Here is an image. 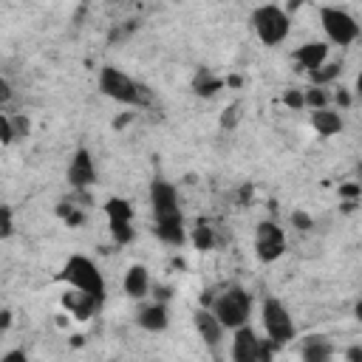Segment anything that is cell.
I'll list each match as a JSON object with an SVG mask.
<instances>
[{
    "label": "cell",
    "mask_w": 362,
    "mask_h": 362,
    "mask_svg": "<svg viewBox=\"0 0 362 362\" xmlns=\"http://www.w3.org/2000/svg\"><path fill=\"white\" fill-rule=\"evenodd\" d=\"M99 90L113 99V102H122V105H133V107H144L153 102V93L147 85L136 82L133 76H127L124 71L113 68V65H105L99 71Z\"/></svg>",
    "instance_id": "1"
},
{
    "label": "cell",
    "mask_w": 362,
    "mask_h": 362,
    "mask_svg": "<svg viewBox=\"0 0 362 362\" xmlns=\"http://www.w3.org/2000/svg\"><path fill=\"white\" fill-rule=\"evenodd\" d=\"M209 311L218 317V322H221L223 328L238 331V328H243V325L249 322V314H252V294H249L243 286H229V288H223V291L212 300Z\"/></svg>",
    "instance_id": "2"
},
{
    "label": "cell",
    "mask_w": 362,
    "mask_h": 362,
    "mask_svg": "<svg viewBox=\"0 0 362 362\" xmlns=\"http://www.w3.org/2000/svg\"><path fill=\"white\" fill-rule=\"evenodd\" d=\"M71 288H79L85 294H90L96 303L105 300V277L99 272V266L85 257V255H74L68 257V263L62 266V274H59Z\"/></svg>",
    "instance_id": "3"
},
{
    "label": "cell",
    "mask_w": 362,
    "mask_h": 362,
    "mask_svg": "<svg viewBox=\"0 0 362 362\" xmlns=\"http://www.w3.org/2000/svg\"><path fill=\"white\" fill-rule=\"evenodd\" d=\"M252 25H255V34L263 45H280L288 37V28H291L288 14L274 3L257 6L252 11Z\"/></svg>",
    "instance_id": "4"
},
{
    "label": "cell",
    "mask_w": 362,
    "mask_h": 362,
    "mask_svg": "<svg viewBox=\"0 0 362 362\" xmlns=\"http://www.w3.org/2000/svg\"><path fill=\"white\" fill-rule=\"evenodd\" d=\"M260 320H263V328H266V339H272L274 345H286V342H291L294 334H297L288 308H286L280 300H274V297H266V300H263Z\"/></svg>",
    "instance_id": "5"
},
{
    "label": "cell",
    "mask_w": 362,
    "mask_h": 362,
    "mask_svg": "<svg viewBox=\"0 0 362 362\" xmlns=\"http://www.w3.org/2000/svg\"><path fill=\"white\" fill-rule=\"evenodd\" d=\"M320 25L328 37V42L334 45H351L359 37V23L339 6H322L320 8Z\"/></svg>",
    "instance_id": "6"
},
{
    "label": "cell",
    "mask_w": 362,
    "mask_h": 362,
    "mask_svg": "<svg viewBox=\"0 0 362 362\" xmlns=\"http://www.w3.org/2000/svg\"><path fill=\"white\" fill-rule=\"evenodd\" d=\"M150 206H153V218L156 223H184L181 215V204H178V192L173 184L156 178L150 184Z\"/></svg>",
    "instance_id": "7"
},
{
    "label": "cell",
    "mask_w": 362,
    "mask_h": 362,
    "mask_svg": "<svg viewBox=\"0 0 362 362\" xmlns=\"http://www.w3.org/2000/svg\"><path fill=\"white\" fill-rule=\"evenodd\" d=\"M272 339H260L252 325L235 331L232 339V362H272Z\"/></svg>",
    "instance_id": "8"
},
{
    "label": "cell",
    "mask_w": 362,
    "mask_h": 362,
    "mask_svg": "<svg viewBox=\"0 0 362 362\" xmlns=\"http://www.w3.org/2000/svg\"><path fill=\"white\" fill-rule=\"evenodd\" d=\"M286 252V235L277 223L272 221H260L255 229V255L263 263H274L280 255Z\"/></svg>",
    "instance_id": "9"
},
{
    "label": "cell",
    "mask_w": 362,
    "mask_h": 362,
    "mask_svg": "<svg viewBox=\"0 0 362 362\" xmlns=\"http://www.w3.org/2000/svg\"><path fill=\"white\" fill-rule=\"evenodd\" d=\"M68 184L79 192L96 184V164H93V156H90L88 147H79L74 153V158L68 164Z\"/></svg>",
    "instance_id": "10"
},
{
    "label": "cell",
    "mask_w": 362,
    "mask_h": 362,
    "mask_svg": "<svg viewBox=\"0 0 362 362\" xmlns=\"http://www.w3.org/2000/svg\"><path fill=\"white\" fill-rule=\"evenodd\" d=\"M192 322H195V331H198V337L209 345V348H218L221 345V339H223V325L218 322V317L209 311V308H198L195 314H192Z\"/></svg>",
    "instance_id": "11"
},
{
    "label": "cell",
    "mask_w": 362,
    "mask_h": 362,
    "mask_svg": "<svg viewBox=\"0 0 362 362\" xmlns=\"http://www.w3.org/2000/svg\"><path fill=\"white\" fill-rule=\"evenodd\" d=\"M122 286H124V294H127V297H133V300H141V297L150 291V272H147V266H141V263H133V266L124 272V280H122Z\"/></svg>",
    "instance_id": "12"
},
{
    "label": "cell",
    "mask_w": 362,
    "mask_h": 362,
    "mask_svg": "<svg viewBox=\"0 0 362 362\" xmlns=\"http://www.w3.org/2000/svg\"><path fill=\"white\" fill-rule=\"evenodd\" d=\"M294 59L311 74V71H317V68L325 65V59H328V45H325V42H305V45H300V48L294 51Z\"/></svg>",
    "instance_id": "13"
},
{
    "label": "cell",
    "mask_w": 362,
    "mask_h": 362,
    "mask_svg": "<svg viewBox=\"0 0 362 362\" xmlns=\"http://www.w3.org/2000/svg\"><path fill=\"white\" fill-rule=\"evenodd\" d=\"M62 305L76 317V320H85V317H90L96 308H99V303L90 297V294H85V291H79V288H71V291H65L62 294Z\"/></svg>",
    "instance_id": "14"
},
{
    "label": "cell",
    "mask_w": 362,
    "mask_h": 362,
    "mask_svg": "<svg viewBox=\"0 0 362 362\" xmlns=\"http://www.w3.org/2000/svg\"><path fill=\"white\" fill-rule=\"evenodd\" d=\"M136 322H139L144 331H153V334L164 331V328L170 325V314H167V305H164V303H153V305L141 308V311H139V317H136Z\"/></svg>",
    "instance_id": "15"
},
{
    "label": "cell",
    "mask_w": 362,
    "mask_h": 362,
    "mask_svg": "<svg viewBox=\"0 0 362 362\" xmlns=\"http://www.w3.org/2000/svg\"><path fill=\"white\" fill-rule=\"evenodd\" d=\"M311 124H314V130H317L320 136H334V133L342 130V119H339V113L331 110V107L314 110V113H311Z\"/></svg>",
    "instance_id": "16"
},
{
    "label": "cell",
    "mask_w": 362,
    "mask_h": 362,
    "mask_svg": "<svg viewBox=\"0 0 362 362\" xmlns=\"http://www.w3.org/2000/svg\"><path fill=\"white\" fill-rule=\"evenodd\" d=\"M331 342L325 337H308L303 345V362H331Z\"/></svg>",
    "instance_id": "17"
},
{
    "label": "cell",
    "mask_w": 362,
    "mask_h": 362,
    "mask_svg": "<svg viewBox=\"0 0 362 362\" xmlns=\"http://www.w3.org/2000/svg\"><path fill=\"white\" fill-rule=\"evenodd\" d=\"M156 235H158V240H164L170 246H184V240H187L184 223H156Z\"/></svg>",
    "instance_id": "18"
},
{
    "label": "cell",
    "mask_w": 362,
    "mask_h": 362,
    "mask_svg": "<svg viewBox=\"0 0 362 362\" xmlns=\"http://www.w3.org/2000/svg\"><path fill=\"white\" fill-rule=\"evenodd\" d=\"M105 212H107V221H127V223H133V206L124 198H110L105 204Z\"/></svg>",
    "instance_id": "19"
},
{
    "label": "cell",
    "mask_w": 362,
    "mask_h": 362,
    "mask_svg": "<svg viewBox=\"0 0 362 362\" xmlns=\"http://www.w3.org/2000/svg\"><path fill=\"white\" fill-rule=\"evenodd\" d=\"M303 93H305V107H311V110H322L328 105V93L322 88H308Z\"/></svg>",
    "instance_id": "20"
},
{
    "label": "cell",
    "mask_w": 362,
    "mask_h": 362,
    "mask_svg": "<svg viewBox=\"0 0 362 362\" xmlns=\"http://www.w3.org/2000/svg\"><path fill=\"white\" fill-rule=\"evenodd\" d=\"M110 235L116 243H130L133 240V226L127 221H110Z\"/></svg>",
    "instance_id": "21"
},
{
    "label": "cell",
    "mask_w": 362,
    "mask_h": 362,
    "mask_svg": "<svg viewBox=\"0 0 362 362\" xmlns=\"http://www.w3.org/2000/svg\"><path fill=\"white\" fill-rule=\"evenodd\" d=\"M334 76H339V65H322V68L311 71V79L317 82V88H320V85H325V82H331Z\"/></svg>",
    "instance_id": "22"
},
{
    "label": "cell",
    "mask_w": 362,
    "mask_h": 362,
    "mask_svg": "<svg viewBox=\"0 0 362 362\" xmlns=\"http://www.w3.org/2000/svg\"><path fill=\"white\" fill-rule=\"evenodd\" d=\"M192 243H195V249H209L212 246V229L198 223L195 232H192Z\"/></svg>",
    "instance_id": "23"
},
{
    "label": "cell",
    "mask_w": 362,
    "mask_h": 362,
    "mask_svg": "<svg viewBox=\"0 0 362 362\" xmlns=\"http://www.w3.org/2000/svg\"><path fill=\"white\" fill-rule=\"evenodd\" d=\"M283 102L288 107H305V93L303 90H286L283 93Z\"/></svg>",
    "instance_id": "24"
},
{
    "label": "cell",
    "mask_w": 362,
    "mask_h": 362,
    "mask_svg": "<svg viewBox=\"0 0 362 362\" xmlns=\"http://www.w3.org/2000/svg\"><path fill=\"white\" fill-rule=\"evenodd\" d=\"M0 136H3V144H11V141H14V130H11V119H8V113L0 116Z\"/></svg>",
    "instance_id": "25"
},
{
    "label": "cell",
    "mask_w": 362,
    "mask_h": 362,
    "mask_svg": "<svg viewBox=\"0 0 362 362\" xmlns=\"http://www.w3.org/2000/svg\"><path fill=\"white\" fill-rule=\"evenodd\" d=\"M0 362H28V354L23 351V348H11V351H6L3 354V359Z\"/></svg>",
    "instance_id": "26"
},
{
    "label": "cell",
    "mask_w": 362,
    "mask_h": 362,
    "mask_svg": "<svg viewBox=\"0 0 362 362\" xmlns=\"http://www.w3.org/2000/svg\"><path fill=\"white\" fill-rule=\"evenodd\" d=\"M0 218H3V229H0V235H3V238H8V235H11V229H14V226H11V209H8V206H3V209H0Z\"/></svg>",
    "instance_id": "27"
},
{
    "label": "cell",
    "mask_w": 362,
    "mask_h": 362,
    "mask_svg": "<svg viewBox=\"0 0 362 362\" xmlns=\"http://www.w3.org/2000/svg\"><path fill=\"white\" fill-rule=\"evenodd\" d=\"M345 359H348V362H362V348H359V345H354V348H348V354H345Z\"/></svg>",
    "instance_id": "28"
},
{
    "label": "cell",
    "mask_w": 362,
    "mask_h": 362,
    "mask_svg": "<svg viewBox=\"0 0 362 362\" xmlns=\"http://www.w3.org/2000/svg\"><path fill=\"white\" fill-rule=\"evenodd\" d=\"M8 96H11L8 82H6V79H0V102H8Z\"/></svg>",
    "instance_id": "29"
},
{
    "label": "cell",
    "mask_w": 362,
    "mask_h": 362,
    "mask_svg": "<svg viewBox=\"0 0 362 362\" xmlns=\"http://www.w3.org/2000/svg\"><path fill=\"white\" fill-rule=\"evenodd\" d=\"M339 192H342V195H348V198H354V195L359 192V184H348V187H342Z\"/></svg>",
    "instance_id": "30"
},
{
    "label": "cell",
    "mask_w": 362,
    "mask_h": 362,
    "mask_svg": "<svg viewBox=\"0 0 362 362\" xmlns=\"http://www.w3.org/2000/svg\"><path fill=\"white\" fill-rule=\"evenodd\" d=\"M294 221H297V223H300V229H308V223H311V221H308V218H305V215H300V212H297V215H294Z\"/></svg>",
    "instance_id": "31"
},
{
    "label": "cell",
    "mask_w": 362,
    "mask_h": 362,
    "mask_svg": "<svg viewBox=\"0 0 362 362\" xmlns=\"http://www.w3.org/2000/svg\"><path fill=\"white\" fill-rule=\"evenodd\" d=\"M356 93H359V96H362V71H359V74H356Z\"/></svg>",
    "instance_id": "32"
},
{
    "label": "cell",
    "mask_w": 362,
    "mask_h": 362,
    "mask_svg": "<svg viewBox=\"0 0 362 362\" xmlns=\"http://www.w3.org/2000/svg\"><path fill=\"white\" fill-rule=\"evenodd\" d=\"M356 314H359V317H362V303H359V305H356Z\"/></svg>",
    "instance_id": "33"
}]
</instances>
